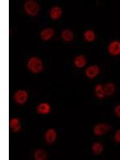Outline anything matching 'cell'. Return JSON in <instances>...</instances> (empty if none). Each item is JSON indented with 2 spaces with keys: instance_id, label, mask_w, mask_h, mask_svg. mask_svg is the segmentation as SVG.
I'll return each instance as SVG.
<instances>
[{
  "instance_id": "obj_12",
  "label": "cell",
  "mask_w": 120,
  "mask_h": 160,
  "mask_svg": "<svg viewBox=\"0 0 120 160\" xmlns=\"http://www.w3.org/2000/svg\"><path fill=\"white\" fill-rule=\"evenodd\" d=\"M86 63H87V59H86L83 55H79V56H77L75 58V65L76 66L77 68H83Z\"/></svg>"
},
{
  "instance_id": "obj_11",
  "label": "cell",
  "mask_w": 120,
  "mask_h": 160,
  "mask_svg": "<svg viewBox=\"0 0 120 160\" xmlns=\"http://www.w3.org/2000/svg\"><path fill=\"white\" fill-rule=\"evenodd\" d=\"M50 15L53 19H58L62 15V9L59 7H54L51 8Z\"/></svg>"
},
{
  "instance_id": "obj_15",
  "label": "cell",
  "mask_w": 120,
  "mask_h": 160,
  "mask_svg": "<svg viewBox=\"0 0 120 160\" xmlns=\"http://www.w3.org/2000/svg\"><path fill=\"white\" fill-rule=\"evenodd\" d=\"M35 158L36 160H45L48 158V154L42 150H37L35 152Z\"/></svg>"
},
{
  "instance_id": "obj_2",
  "label": "cell",
  "mask_w": 120,
  "mask_h": 160,
  "mask_svg": "<svg viewBox=\"0 0 120 160\" xmlns=\"http://www.w3.org/2000/svg\"><path fill=\"white\" fill-rule=\"evenodd\" d=\"M24 10L31 16H35L38 13L39 7L36 1L34 0H28L24 4Z\"/></svg>"
},
{
  "instance_id": "obj_19",
  "label": "cell",
  "mask_w": 120,
  "mask_h": 160,
  "mask_svg": "<svg viewBox=\"0 0 120 160\" xmlns=\"http://www.w3.org/2000/svg\"><path fill=\"white\" fill-rule=\"evenodd\" d=\"M115 141H116V142H120V130H118V131L115 132Z\"/></svg>"
},
{
  "instance_id": "obj_14",
  "label": "cell",
  "mask_w": 120,
  "mask_h": 160,
  "mask_svg": "<svg viewBox=\"0 0 120 160\" xmlns=\"http://www.w3.org/2000/svg\"><path fill=\"white\" fill-rule=\"evenodd\" d=\"M115 84L113 83H107L104 87V92H105V95H113V93L115 92Z\"/></svg>"
},
{
  "instance_id": "obj_17",
  "label": "cell",
  "mask_w": 120,
  "mask_h": 160,
  "mask_svg": "<svg viewBox=\"0 0 120 160\" xmlns=\"http://www.w3.org/2000/svg\"><path fill=\"white\" fill-rule=\"evenodd\" d=\"M84 37H85V39L88 41V42H92L94 41L95 38V32L91 30L89 31H87L84 33Z\"/></svg>"
},
{
  "instance_id": "obj_9",
  "label": "cell",
  "mask_w": 120,
  "mask_h": 160,
  "mask_svg": "<svg viewBox=\"0 0 120 160\" xmlns=\"http://www.w3.org/2000/svg\"><path fill=\"white\" fill-rule=\"evenodd\" d=\"M37 111L42 115H47L51 111V107L48 103H40L37 108Z\"/></svg>"
},
{
  "instance_id": "obj_5",
  "label": "cell",
  "mask_w": 120,
  "mask_h": 160,
  "mask_svg": "<svg viewBox=\"0 0 120 160\" xmlns=\"http://www.w3.org/2000/svg\"><path fill=\"white\" fill-rule=\"evenodd\" d=\"M110 129V127L107 124H98L94 128V133L96 135H102L108 132Z\"/></svg>"
},
{
  "instance_id": "obj_4",
  "label": "cell",
  "mask_w": 120,
  "mask_h": 160,
  "mask_svg": "<svg viewBox=\"0 0 120 160\" xmlns=\"http://www.w3.org/2000/svg\"><path fill=\"white\" fill-rule=\"evenodd\" d=\"M108 51L112 55H118L120 54V42L113 41L108 47Z\"/></svg>"
},
{
  "instance_id": "obj_8",
  "label": "cell",
  "mask_w": 120,
  "mask_h": 160,
  "mask_svg": "<svg viewBox=\"0 0 120 160\" xmlns=\"http://www.w3.org/2000/svg\"><path fill=\"white\" fill-rule=\"evenodd\" d=\"M10 128L14 132H18L21 129V125H20V121L18 118H14L10 121Z\"/></svg>"
},
{
  "instance_id": "obj_18",
  "label": "cell",
  "mask_w": 120,
  "mask_h": 160,
  "mask_svg": "<svg viewBox=\"0 0 120 160\" xmlns=\"http://www.w3.org/2000/svg\"><path fill=\"white\" fill-rule=\"evenodd\" d=\"M102 145L100 142H95V143L93 144L92 146V150L94 151V153L95 154H100V153H102Z\"/></svg>"
},
{
  "instance_id": "obj_3",
  "label": "cell",
  "mask_w": 120,
  "mask_h": 160,
  "mask_svg": "<svg viewBox=\"0 0 120 160\" xmlns=\"http://www.w3.org/2000/svg\"><path fill=\"white\" fill-rule=\"evenodd\" d=\"M28 98V92L26 91H23V90H20V91H18L16 93H15V96H14V98H15V101L18 104H23L27 102Z\"/></svg>"
},
{
  "instance_id": "obj_16",
  "label": "cell",
  "mask_w": 120,
  "mask_h": 160,
  "mask_svg": "<svg viewBox=\"0 0 120 160\" xmlns=\"http://www.w3.org/2000/svg\"><path fill=\"white\" fill-rule=\"evenodd\" d=\"M95 95L98 98H102L105 96V92H104V88H102V86L101 84H98L95 87Z\"/></svg>"
},
{
  "instance_id": "obj_13",
  "label": "cell",
  "mask_w": 120,
  "mask_h": 160,
  "mask_svg": "<svg viewBox=\"0 0 120 160\" xmlns=\"http://www.w3.org/2000/svg\"><path fill=\"white\" fill-rule=\"evenodd\" d=\"M62 38L67 42H70L74 38V34L70 30H64L62 32Z\"/></svg>"
},
{
  "instance_id": "obj_20",
  "label": "cell",
  "mask_w": 120,
  "mask_h": 160,
  "mask_svg": "<svg viewBox=\"0 0 120 160\" xmlns=\"http://www.w3.org/2000/svg\"><path fill=\"white\" fill-rule=\"evenodd\" d=\"M115 114H116L117 116L119 117L120 118V105H118L116 108H115Z\"/></svg>"
},
{
  "instance_id": "obj_1",
  "label": "cell",
  "mask_w": 120,
  "mask_h": 160,
  "mask_svg": "<svg viewBox=\"0 0 120 160\" xmlns=\"http://www.w3.org/2000/svg\"><path fill=\"white\" fill-rule=\"evenodd\" d=\"M28 68L30 71L34 74H37L39 73L40 71H42L43 69V64L41 59H39L37 57H33L31 58L28 61Z\"/></svg>"
},
{
  "instance_id": "obj_6",
  "label": "cell",
  "mask_w": 120,
  "mask_h": 160,
  "mask_svg": "<svg viewBox=\"0 0 120 160\" xmlns=\"http://www.w3.org/2000/svg\"><path fill=\"white\" fill-rule=\"evenodd\" d=\"M99 73V68L98 66H91L88 69L86 70V75L89 78H95Z\"/></svg>"
},
{
  "instance_id": "obj_7",
  "label": "cell",
  "mask_w": 120,
  "mask_h": 160,
  "mask_svg": "<svg viewBox=\"0 0 120 160\" xmlns=\"http://www.w3.org/2000/svg\"><path fill=\"white\" fill-rule=\"evenodd\" d=\"M56 131L54 129H49L47 132H46L45 139L48 143H52V142H55V139H56Z\"/></svg>"
},
{
  "instance_id": "obj_10",
  "label": "cell",
  "mask_w": 120,
  "mask_h": 160,
  "mask_svg": "<svg viewBox=\"0 0 120 160\" xmlns=\"http://www.w3.org/2000/svg\"><path fill=\"white\" fill-rule=\"evenodd\" d=\"M54 33L55 31L52 29V28H47V29L43 30V31L41 32V38L43 40H49L50 38H52V36L54 35Z\"/></svg>"
}]
</instances>
